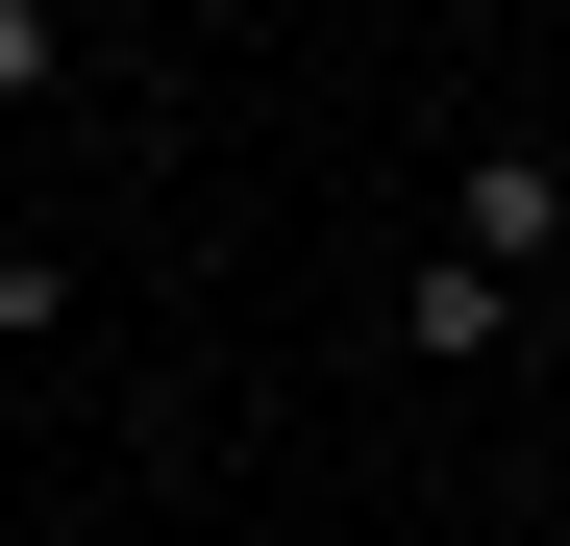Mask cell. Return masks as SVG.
Returning a JSON list of instances; mask_svg holds the SVG:
<instances>
[{"mask_svg":"<svg viewBox=\"0 0 570 546\" xmlns=\"http://www.w3.org/2000/svg\"><path fill=\"white\" fill-rule=\"evenodd\" d=\"M521 323H546L521 273H471V248H422V273H397V323H372V348H422V373H497Z\"/></svg>","mask_w":570,"mask_h":546,"instance_id":"obj_2","label":"cell"},{"mask_svg":"<svg viewBox=\"0 0 570 546\" xmlns=\"http://www.w3.org/2000/svg\"><path fill=\"white\" fill-rule=\"evenodd\" d=\"M75 26H125V0H75Z\"/></svg>","mask_w":570,"mask_h":546,"instance_id":"obj_4","label":"cell"},{"mask_svg":"<svg viewBox=\"0 0 570 546\" xmlns=\"http://www.w3.org/2000/svg\"><path fill=\"white\" fill-rule=\"evenodd\" d=\"M446 248L521 273V299H570V149H471V174H446Z\"/></svg>","mask_w":570,"mask_h":546,"instance_id":"obj_1","label":"cell"},{"mask_svg":"<svg viewBox=\"0 0 570 546\" xmlns=\"http://www.w3.org/2000/svg\"><path fill=\"white\" fill-rule=\"evenodd\" d=\"M75 50H100L75 0H0V125H50V100H75Z\"/></svg>","mask_w":570,"mask_h":546,"instance_id":"obj_3","label":"cell"}]
</instances>
